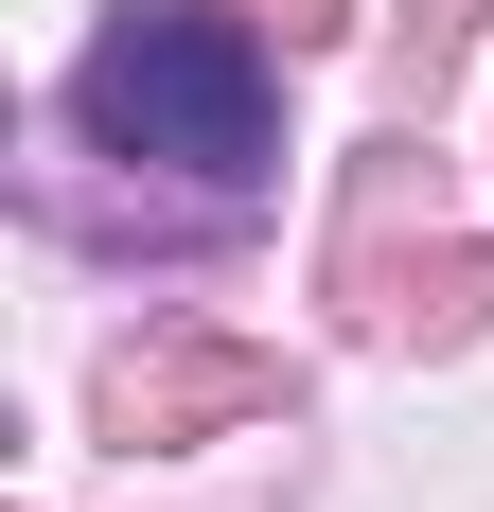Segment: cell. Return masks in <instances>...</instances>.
<instances>
[{
	"label": "cell",
	"instance_id": "cell-1",
	"mask_svg": "<svg viewBox=\"0 0 494 512\" xmlns=\"http://www.w3.org/2000/svg\"><path fill=\"white\" fill-rule=\"evenodd\" d=\"M71 106H89L106 159H177L212 195H247V177L283 159V89H265V53H247L230 18H124Z\"/></svg>",
	"mask_w": 494,
	"mask_h": 512
},
{
	"label": "cell",
	"instance_id": "cell-2",
	"mask_svg": "<svg viewBox=\"0 0 494 512\" xmlns=\"http://www.w3.org/2000/svg\"><path fill=\"white\" fill-rule=\"evenodd\" d=\"M283 36H336V0H283Z\"/></svg>",
	"mask_w": 494,
	"mask_h": 512
}]
</instances>
